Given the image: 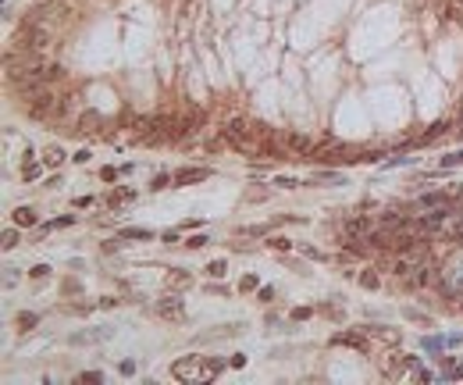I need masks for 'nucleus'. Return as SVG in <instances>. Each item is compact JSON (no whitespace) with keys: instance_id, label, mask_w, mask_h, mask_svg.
I'll return each mask as SVG.
<instances>
[{"instance_id":"f257e3e1","label":"nucleus","mask_w":463,"mask_h":385,"mask_svg":"<svg viewBox=\"0 0 463 385\" xmlns=\"http://www.w3.org/2000/svg\"><path fill=\"white\" fill-rule=\"evenodd\" d=\"M225 371V360L217 357H178L171 364V378L178 382H214Z\"/></svg>"},{"instance_id":"f03ea898","label":"nucleus","mask_w":463,"mask_h":385,"mask_svg":"<svg viewBox=\"0 0 463 385\" xmlns=\"http://www.w3.org/2000/svg\"><path fill=\"white\" fill-rule=\"evenodd\" d=\"M225 140L235 150H243V153H264L267 146H271V136H267L260 125H253V121H235V125H228Z\"/></svg>"},{"instance_id":"7ed1b4c3","label":"nucleus","mask_w":463,"mask_h":385,"mask_svg":"<svg viewBox=\"0 0 463 385\" xmlns=\"http://www.w3.org/2000/svg\"><path fill=\"white\" fill-rule=\"evenodd\" d=\"M29 114H32L36 121H54L57 114H61V97H57V93H50V89L47 86H43V89H36V93H29Z\"/></svg>"},{"instance_id":"20e7f679","label":"nucleus","mask_w":463,"mask_h":385,"mask_svg":"<svg viewBox=\"0 0 463 385\" xmlns=\"http://www.w3.org/2000/svg\"><path fill=\"white\" fill-rule=\"evenodd\" d=\"M413 364H417V357H406V353H399V350H385L381 357H378V375L402 378V371H410Z\"/></svg>"},{"instance_id":"39448f33","label":"nucleus","mask_w":463,"mask_h":385,"mask_svg":"<svg viewBox=\"0 0 463 385\" xmlns=\"http://www.w3.org/2000/svg\"><path fill=\"white\" fill-rule=\"evenodd\" d=\"M154 311H157L164 321H175V325H182V321H185V300L178 296V292H164V296L157 300Z\"/></svg>"},{"instance_id":"423d86ee","label":"nucleus","mask_w":463,"mask_h":385,"mask_svg":"<svg viewBox=\"0 0 463 385\" xmlns=\"http://www.w3.org/2000/svg\"><path fill=\"white\" fill-rule=\"evenodd\" d=\"M332 346H349L356 353H370V335L364 328H349V332H339L332 335Z\"/></svg>"},{"instance_id":"0eeeda50","label":"nucleus","mask_w":463,"mask_h":385,"mask_svg":"<svg viewBox=\"0 0 463 385\" xmlns=\"http://www.w3.org/2000/svg\"><path fill=\"white\" fill-rule=\"evenodd\" d=\"M463 200V186H449V189H438V193H424L421 200H417V204L421 207H453V204H460Z\"/></svg>"},{"instance_id":"6e6552de","label":"nucleus","mask_w":463,"mask_h":385,"mask_svg":"<svg viewBox=\"0 0 463 385\" xmlns=\"http://www.w3.org/2000/svg\"><path fill=\"white\" fill-rule=\"evenodd\" d=\"M243 328H246L243 321H228V325H217L214 332H200L196 343H200V346H207V343H225V339H235Z\"/></svg>"},{"instance_id":"1a4fd4ad","label":"nucleus","mask_w":463,"mask_h":385,"mask_svg":"<svg viewBox=\"0 0 463 385\" xmlns=\"http://www.w3.org/2000/svg\"><path fill=\"white\" fill-rule=\"evenodd\" d=\"M410 285H417V289H435V285H442V271L431 268V264H421V268L410 275Z\"/></svg>"},{"instance_id":"9d476101","label":"nucleus","mask_w":463,"mask_h":385,"mask_svg":"<svg viewBox=\"0 0 463 385\" xmlns=\"http://www.w3.org/2000/svg\"><path fill=\"white\" fill-rule=\"evenodd\" d=\"M364 332L370 335V343H381V346L399 343V328H388V325H364Z\"/></svg>"},{"instance_id":"9b49d317","label":"nucleus","mask_w":463,"mask_h":385,"mask_svg":"<svg viewBox=\"0 0 463 385\" xmlns=\"http://www.w3.org/2000/svg\"><path fill=\"white\" fill-rule=\"evenodd\" d=\"M346 232H349V236L367 239L370 232H374V221H370L367 214H349V218H346Z\"/></svg>"},{"instance_id":"f8f14e48","label":"nucleus","mask_w":463,"mask_h":385,"mask_svg":"<svg viewBox=\"0 0 463 385\" xmlns=\"http://www.w3.org/2000/svg\"><path fill=\"white\" fill-rule=\"evenodd\" d=\"M125 204H136V189L132 186H122V189H114L103 196V207L107 210H118V207H125Z\"/></svg>"},{"instance_id":"ddd939ff","label":"nucleus","mask_w":463,"mask_h":385,"mask_svg":"<svg viewBox=\"0 0 463 385\" xmlns=\"http://www.w3.org/2000/svg\"><path fill=\"white\" fill-rule=\"evenodd\" d=\"M203 178H211V168H182V172H175V186H192Z\"/></svg>"},{"instance_id":"4468645a","label":"nucleus","mask_w":463,"mask_h":385,"mask_svg":"<svg viewBox=\"0 0 463 385\" xmlns=\"http://www.w3.org/2000/svg\"><path fill=\"white\" fill-rule=\"evenodd\" d=\"M39 164H43V168H61V164H64V150L54 146V143L43 146V150H39Z\"/></svg>"},{"instance_id":"2eb2a0df","label":"nucleus","mask_w":463,"mask_h":385,"mask_svg":"<svg viewBox=\"0 0 463 385\" xmlns=\"http://www.w3.org/2000/svg\"><path fill=\"white\" fill-rule=\"evenodd\" d=\"M11 218H14V225H18V228H32V225H39V218H36L32 207H14Z\"/></svg>"},{"instance_id":"dca6fc26","label":"nucleus","mask_w":463,"mask_h":385,"mask_svg":"<svg viewBox=\"0 0 463 385\" xmlns=\"http://www.w3.org/2000/svg\"><path fill=\"white\" fill-rule=\"evenodd\" d=\"M189 285H192L189 271H178V268H171V271H168V289H171V292H178V289H189Z\"/></svg>"},{"instance_id":"f3484780","label":"nucleus","mask_w":463,"mask_h":385,"mask_svg":"<svg viewBox=\"0 0 463 385\" xmlns=\"http://www.w3.org/2000/svg\"><path fill=\"white\" fill-rule=\"evenodd\" d=\"M36 325H39V314H29V311L14 314V328H18V332H32Z\"/></svg>"},{"instance_id":"a211bd4d","label":"nucleus","mask_w":463,"mask_h":385,"mask_svg":"<svg viewBox=\"0 0 463 385\" xmlns=\"http://www.w3.org/2000/svg\"><path fill=\"white\" fill-rule=\"evenodd\" d=\"M114 332L111 328H96V332H79V335H71V343H100V339H111Z\"/></svg>"},{"instance_id":"6ab92c4d","label":"nucleus","mask_w":463,"mask_h":385,"mask_svg":"<svg viewBox=\"0 0 463 385\" xmlns=\"http://www.w3.org/2000/svg\"><path fill=\"white\" fill-rule=\"evenodd\" d=\"M171 182H175V175H168V172H157V175L150 178V189H154V193H160V189H171Z\"/></svg>"},{"instance_id":"aec40b11","label":"nucleus","mask_w":463,"mask_h":385,"mask_svg":"<svg viewBox=\"0 0 463 385\" xmlns=\"http://www.w3.org/2000/svg\"><path fill=\"white\" fill-rule=\"evenodd\" d=\"M356 279H360L364 289H381V275H378V271H360Z\"/></svg>"},{"instance_id":"412c9836","label":"nucleus","mask_w":463,"mask_h":385,"mask_svg":"<svg viewBox=\"0 0 463 385\" xmlns=\"http://www.w3.org/2000/svg\"><path fill=\"white\" fill-rule=\"evenodd\" d=\"M292 150H300V153H313V143L307 140V136H289V140H285Z\"/></svg>"},{"instance_id":"4be33fe9","label":"nucleus","mask_w":463,"mask_h":385,"mask_svg":"<svg viewBox=\"0 0 463 385\" xmlns=\"http://www.w3.org/2000/svg\"><path fill=\"white\" fill-rule=\"evenodd\" d=\"M267 250H278V253H289V250H292V239H285V236H271V239H267Z\"/></svg>"},{"instance_id":"5701e85b","label":"nucleus","mask_w":463,"mask_h":385,"mask_svg":"<svg viewBox=\"0 0 463 385\" xmlns=\"http://www.w3.org/2000/svg\"><path fill=\"white\" fill-rule=\"evenodd\" d=\"M93 125H100V114H96V111H86V114L79 118V132H93Z\"/></svg>"},{"instance_id":"b1692460","label":"nucleus","mask_w":463,"mask_h":385,"mask_svg":"<svg viewBox=\"0 0 463 385\" xmlns=\"http://www.w3.org/2000/svg\"><path fill=\"white\" fill-rule=\"evenodd\" d=\"M118 236H122V239H154L150 228H122Z\"/></svg>"},{"instance_id":"393cba45","label":"nucleus","mask_w":463,"mask_h":385,"mask_svg":"<svg viewBox=\"0 0 463 385\" xmlns=\"http://www.w3.org/2000/svg\"><path fill=\"white\" fill-rule=\"evenodd\" d=\"M203 271H207V275H211V279H221V275H225V271H228V260H221V257H217V260H211V264H207Z\"/></svg>"},{"instance_id":"a878e982","label":"nucleus","mask_w":463,"mask_h":385,"mask_svg":"<svg viewBox=\"0 0 463 385\" xmlns=\"http://www.w3.org/2000/svg\"><path fill=\"white\" fill-rule=\"evenodd\" d=\"M300 253H307L310 260H332L324 250H317V246H307V243H300Z\"/></svg>"},{"instance_id":"bb28decb","label":"nucleus","mask_w":463,"mask_h":385,"mask_svg":"<svg viewBox=\"0 0 463 385\" xmlns=\"http://www.w3.org/2000/svg\"><path fill=\"white\" fill-rule=\"evenodd\" d=\"M239 289H243V292H257V289H260V279H257V275H243Z\"/></svg>"},{"instance_id":"cd10ccee","label":"nucleus","mask_w":463,"mask_h":385,"mask_svg":"<svg viewBox=\"0 0 463 385\" xmlns=\"http://www.w3.org/2000/svg\"><path fill=\"white\" fill-rule=\"evenodd\" d=\"M275 186L278 189H296V186H303L300 178H289V175H275Z\"/></svg>"},{"instance_id":"c85d7f7f","label":"nucleus","mask_w":463,"mask_h":385,"mask_svg":"<svg viewBox=\"0 0 463 385\" xmlns=\"http://www.w3.org/2000/svg\"><path fill=\"white\" fill-rule=\"evenodd\" d=\"M402 317H406V321H417V325H431V317H428V314H417L413 307H406V311H402Z\"/></svg>"},{"instance_id":"c756f323","label":"nucleus","mask_w":463,"mask_h":385,"mask_svg":"<svg viewBox=\"0 0 463 385\" xmlns=\"http://www.w3.org/2000/svg\"><path fill=\"white\" fill-rule=\"evenodd\" d=\"M18 243H22V236L14 232V228H7V232H4V250H14Z\"/></svg>"},{"instance_id":"7c9ffc66","label":"nucleus","mask_w":463,"mask_h":385,"mask_svg":"<svg viewBox=\"0 0 463 385\" xmlns=\"http://www.w3.org/2000/svg\"><path fill=\"white\" fill-rule=\"evenodd\" d=\"M68 225H75V214H64V218L50 221V225H47V232H50V228H68Z\"/></svg>"},{"instance_id":"2f4dec72","label":"nucleus","mask_w":463,"mask_h":385,"mask_svg":"<svg viewBox=\"0 0 463 385\" xmlns=\"http://www.w3.org/2000/svg\"><path fill=\"white\" fill-rule=\"evenodd\" d=\"M257 300H260V303H275V289H271V285H260V289H257Z\"/></svg>"},{"instance_id":"473e14b6","label":"nucleus","mask_w":463,"mask_h":385,"mask_svg":"<svg viewBox=\"0 0 463 385\" xmlns=\"http://www.w3.org/2000/svg\"><path fill=\"white\" fill-rule=\"evenodd\" d=\"M207 243H211L207 236H189V239H185V246H189V250H203Z\"/></svg>"},{"instance_id":"72a5a7b5","label":"nucleus","mask_w":463,"mask_h":385,"mask_svg":"<svg viewBox=\"0 0 463 385\" xmlns=\"http://www.w3.org/2000/svg\"><path fill=\"white\" fill-rule=\"evenodd\" d=\"M456 164H463V150L460 153H445V157H442V168H456Z\"/></svg>"},{"instance_id":"f704fd0d","label":"nucleus","mask_w":463,"mask_h":385,"mask_svg":"<svg viewBox=\"0 0 463 385\" xmlns=\"http://www.w3.org/2000/svg\"><path fill=\"white\" fill-rule=\"evenodd\" d=\"M118 175H122V168H100V178L103 182H114Z\"/></svg>"},{"instance_id":"c9c22d12","label":"nucleus","mask_w":463,"mask_h":385,"mask_svg":"<svg viewBox=\"0 0 463 385\" xmlns=\"http://www.w3.org/2000/svg\"><path fill=\"white\" fill-rule=\"evenodd\" d=\"M29 275H32V279H47V275H50V264H36V268H29Z\"/></svg>"},{"instance_id":"e433bc0d","label":"nucleus","mask_w":463,"mask_h":385,"mask_svg":"<svg viewBox=\"0 0 463 385\" xmlns=\"http://www.w3.org/2000/svg\"><path fill=\"white\" fill-rule=\"evenodd\" d=\"M313 311H310V307H296V311H292V321H307Z\"/></svg>"},{"instance_id":"4c0bfd02","label":"nucleus","mask_w":463,"mask_h":385,"mask_svg":"<svg viewBox=\"0 0 463 385\" xmlns=\"http://www.w3.org/2000/svg\"><path fill=\"white\" fill-rule=\"evenodd\" d=\"M79 382H103V375L100 371H86V375H79Z\"/></svg>"},{"instance_id":"58836bf2","label":"nucleus","mask_w":463,"mask_h":385,"mask_svg":"<svg viewBox=\"0 0 463 385\" xmlns=\"http://www.w3.org/2000/svg\"><path fill=\"white\" fill-rule=\"evenodd\" d=\"M118 371H122V375H136V364H132V360H122V367H118Z\"/></svg>"},{"instance_id":"ea45409f","label":"nucleus","mask_w":463,"mask_h":385,"mask_svg":"<svg viewBox=\"0 0 463 385\" xmlns=\"http://www.w3.org/2000/svg\"><path fill=\"white\" fill-rule=\"evenodd\" d=\"M228 364H232V367H243V364H246V353H232Z\"/></svg>"}]
</instances>
